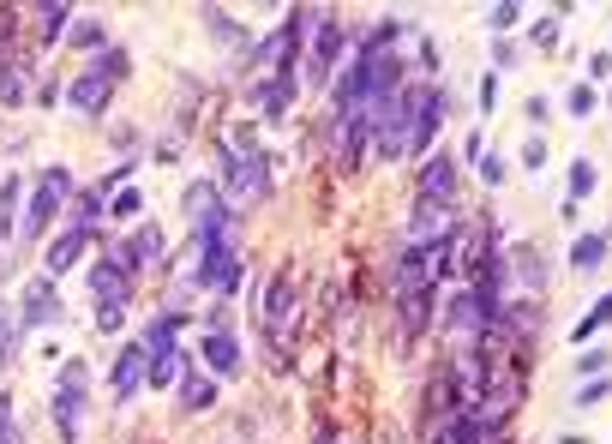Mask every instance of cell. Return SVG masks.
<instances>
[{
  "instance_id": "f546056e",
  "label": "cell",
  "mask_w": 612,
  "mask_h": 444,
  "mask_svg": "<svg viewBox=\"0 0 612 444\" xmlns=\"http://www.w3.org/2000/svg\"><path fill=\"white\" fill-rule=\"evenodd\" d=\"M601 397H612V378H607V373L594 378V385H582V390H577V409H589V402H601Z\"/></svg>"
},
{
  "instance_id": "9a60e30c",
  "label": "cell",
  "mask_w": 612,
  "mask_h": 444,
  "mask_svg": "<svg viewBox=\"0 0 612 444\" xmlns=\"http://www.w3.org/2000/svg\"><path fill=\"white\" fill-rule=\"evenodd\" d=\"M601 259H607V235H577V247H570V264H577V271H594Z\"/></svg>"
},
{
  "instance_id": "7c38bea8",
  "label": "cell",
  "mask_w": 612,
  "mask_h": 444,
  "mask_svg": "<svg viewBox=\"0 0 612 444\" xmlns=\"http://www.w3.org/2000/svg\"><path fill=\"white\" fill-rule=\"evenodd\" d=\"M204 361H211V373H240V349L223 325H211V337H204Z\"/></svg>"
},
{
  "instance_id": "3957f363",
  "label": "cell",
  "mask_w": 612,
  "mask_h": 444,
  "mask_svg": "<svg viewBox=\"0 0 612 444\" xmlns=\"http://www.w3.org/2000/svg\"><path fill=\"white\" fill-rule=\"evenodd\" d=\"M408 240H415V247H439V240H451V210H444L439 198H420L415 223H408Z\"/></svg>"
},
{
  "instance_id": "277c9868",
  "label": "cell",
  "mask_w": 612,
  "mask_h": 444,
  "mask_svg": "<svg viewBox=\"0 0 612 444\" xmlns=\"http://www.w3.org/2000/svg\"><path fill=\"white\" fill-rule=\"evenodd\" d=\"M288 319H295V271H283V276L271 283V295H264V331L283 337Z\"/></svg>"
},
{
  "instance_id": "e0dca14e",
  "label": "cell",
  "mask_w": 612,
  "mask_h": 444,
  "mask_svg": "<svg viewBox=\"0 0 612 444\" xmlns=\"http://www.w3.org/2000/svg\"><path fill=\"white\" fill-rule=\"evenodd\" d=\"M607 325H612V295H601V300H594V312L577 325V331H570V342H589L594 331H607Z\"/></svg>"
},
{
  "instance_id": "f35d334b",
  "label": "cell",
  "mask_w": 612,
  "mask_h": 444,
  "mask_svg": "<svg viewBox=\"0 0 612 444\" xmlns=\"http://www.w3.org/2000/svg\"><path fill=\"white\" fill-rule=\"evenodd\" d=\"M0 444H24V439H19V426H7V433H0Z\"/></svg>"
},
{
  "instance_id": "9c48e42d",
  "label": "cell",
  "mask_w": 612,
  "mask_h": 444,
  "mask_svg": "<svg viewBox=\"0 0 612 444\" xmlns=\"http://www.w3.org/2000/svg\"><path fill=\"white\" fill-rule=\"evenodd\" d=\"M91 288H97L102 307H126V295H133V276H126L114 259H102L97 271H91Z\"/></svg>"
},
{
  "instance_id": "603a6c76",
  "label": "cell",
  "mask_w": 612,
  "mask_h": 444,
  "mask_svg": "<svg viewBox=\"0 0 612 444\" xmlns=\"http://www.w3.org/2000/svg\"><path fill=\"white\" fill-rule=\"evenodd\" d=\"M19 223V181H0V235H12Z\"/></svg>"
},
{
  "instance_id": "ba28073f",
  "label": "cell",
  "mask_w": 612,
  "mask_h": 444,
  "mask_svg": "<svg viewBox=\"0 0 612 444\" xmlns=\"http://www.w3.org/2000/svg\"><path fill=\"white\" fill-rule=\"evenodd\" d=\"M55 319H60V300H55V283L43 276V283L24 288V312H19V325H31V331H36V325H55Z\"/></svg>"
},
{
  "instance_id": "4316f807",
  "label": "cell",
  "mask_w": 612,
  "mask_h": 444,
  "mask_svg": "<svg viewBox=\"0 0 612 444\" xmlns=\"http://www.w3.org/2000/svg\"><path fill=\"white\" fill-rule=\"evenodd\" d=\"M79 228H97V217H102V186H91V193H79Z\"/></svg>"
},
{
  "instance_id": "7a4b0ae2",
  "label": "cell",
  "mask_w": 612,
  "mask_h": 444,
  "mask_svg": "<svg viewBox=\"0 0 612 444\" xmlns=\"http://www.w3.org/2000/svg\"><path fill=\"white\" fill-rule=\"evenodd\" d=\"M72 193V174L67 169H48L43 181H36V198H31V210H24V235H43L48 223H55V210H60V198Z\"/></svg>"
},
{
  "instance_id": "d4e9b609",
  "label": "cell",
  "mask_w": 612,
  "mask_h": 444,
  "mask_svg": "<svg viewBox=\"0 0 612 444\" xmlns=\"http://www.w3.org/2000/svg\"><path fill=\"white\" fill-rule=\"evenodd\" d=\"M594 103H601V96H594V84H570L565 109H570V114H577V121H589V114H594Z\"/></svg>"
},
{
  "instance_id": "83f0119b",
  "label": "cell",
  "mask_w": 612,
  "mask_h": 444,
  "mask_svg": "<svg viewBox=\"0 0 612 444\" xmlns=\"http://www.w3.org/2000/svg\"><path fill=\"white\" fill-rule=\"evenodd\" d=\"M12 342H19V319H12L7 307H0V366L12 361Z\"/></svg>"
},
{
  "instance_id": "7402d4cb",
  "label": "cell",
  "mask_w": 612,
  "mask_h": 444,
  "mask_svg": "<svg viewBox=\"0 0 612 444\" xmlns=\"http://www.w3.org/2000/svg\"><path fill=\"white\" fill-rule=\"evenodd\" d=\"M427 307H432L427 295H403V337H415L427 325Z\"/></svg>"
},
{
  "instance_id": "52a82bcc",
  "label": "cell",
  "mask_w": 612,
  "mask_h": 444,
  "mask_svg": "<svg viewBox=\"0 0 612 444\" xmlns=\"http://www.w3.org/2000/svg\"><path fill=\"white\" fill-rule=\"evenodd\" d=\"M91 240H97V235H91V228H79V223H72V228H67V235H60V240H55V247H48V252H43L48 276L72 271V264H79V252H84V247H91Z\"/></svg>"
},
{
  "instance_id": "e575fe53",
  "label": "cell",
  "mask_w": 612,
  "mask_h": 444,
  "mask_svg": "<svg viewBox=\"0 0 612 444\" xmlns=\"http://www.w3.org/2000/svg\"><path fill=\"white\" fill-rule=\"evenodd\" d=\"M492 103H499V79H492V72H487V79H480V109L492 114Z\"/></svg>"
},
{
  "instance_id": "ffe728a7",
  "label": "cell",
  "mask_w": 612,
  "mask_h": 444,
  "mask_svg": "<svg viewBox=\"0 0 612 444\" xmlns=\"http://www.w3.org/2000/svg\"><path fill=\"white\" fill-rule=\"evenodd\" d=\"M0 103H12V109L24 103V79H19V67H12L7 55H0Z\"/></svg>"
},
{
  "instance_id": "44dd1931",
  "label": "cell",
  "mask_w": 612,
  "mask_h": 444,
  "mask_svg": "<svg viewBox=\"0 0 612 444\" xmlns=\"http://www.w3.org/2000/svg\"><path fill=\"white\" fill-rule=\"evenodd\" d=\"M91 72H102V79H109V84H121L126 72H133V60H126V48H109V55H102Z\"/></svg>"
},
{
  "instance_id": "ac0fdd59",
  "label": "cell",
  "mask_w": 612,
  "mask_h": 444,
  "mask_svg": "<svg viewBox=\"0 0 612 444\" xmlns=\"http://www.w3.org/2000/svg\"><path fill=\"white\" fill-rule=\"evenodd\" d=\"M517 276L529 288H546V264H541V252H534V247H517Z\"/></svg>"
},
{
  "instance_id": "4dcf8cb0",
  "label": "cell",
  "mask_w": 612,
  "mask_h": 444,
  "mask_svg": "<svg viewBox=\"0 0 612 444\" xmlns=\"http://www.w3.org/2000/svg\"><path fill=\"white\" fill-rule=\"evenodd\" d=\"M522 169H534V174L546 169V138H529V145H522Z\"/></svg>"
},
{
  "instance_id": "60d3db41",
  "label": "cell",
  "mask_w": 612,
  "mask_h": 444,
  "mask_svg": "<svg viewBox=\"0 0 612 444\" xmlns=\"http://www.w3.org/2000/svg\"><path fill=\"white\" fill-rule=\"evenodd\" d=\"M607 103H612V91H607Z\"/></svg>"
},
{
  "instance_id": "8992f818",
  "label": "cell",
  "mask_w": 612,
  "mask_h": 444,
  "mask_svg": "<svg viewBox=\"0 0 612 444\" xmlns=\"http://www.w3.org/2000/svg\"><path fill=\"white\" fill-rule=\"evenodd\" d=\"M145 366H150L145 342H133V349H121V361H114V402H126L138 385H145Z\"/></svg>"
},
{
  "instance_id": "d6986e66",
  "label": "cell",
  "mask_w": 612,
  "mask_h": 444,
  "mask_svg": "<svg viewBox=\"0 0 612 444\" xmlns=\"http://www.w3.org/2000/svg\"><path fill=\"white\" fill-rule=\"evenodd\" d=\"M594 181H601V174H594V162H589V157L570 162V205H577V198H589V193H594Z\"/></svg>"
},
{
  "instance_id": "d590c367",
  "label": "cell",
  "mask_w": 612,
  "mask_h": 444,
  "mask_svg": "<svg viewBox=\"0 0 612 444\" xmlns=\"http://www.w3.org/2000/svg\"><path fill=\"white\" fill-rule=\"evenodd\" d=\"M72 43H79V48H97L102 31H97V24H79V31H72Z\"/></svg>"
},
{
  "instance_id": "74e56055",
  "label": "cell",
  "mask_w": 612,
  "mask_h": 444,
  "mask_svg": "<svg viewBox=\"0 0 612 444\" xmlns=\"http://www.w3.org/2000/svg\"><path fill=\"white\" fill-rule=\"evenodd\" d=\"M12 426V397H0V433Z\"/></svg>"
},
{
  "instance_id": "5b68a950",
  "label": "cell",
  "mask_w": 612,
  "mask_h": 444,
  "mask_svg": "<svg viewBox=\"0 0 612 444\" xmlns=\"http://www.w3.org/2000/svg\"><path fill=\"white\" fill-rule=\"evenodd\" d=\"M157 259H162V228H150V223L138 228V235L126 240L121 252H114V264H121L126 276H133V271H145V264H157Z\"/></svg>"
},
{
  "instance_id": "8d00e7d4",
  "label": "cell",
  "mask_w": 612,
  "mask_h": 444,
  "mask_svg": "<svg viewBox=\"0 0 612 444\" xmlns=\"http://www.w3.org/2000/svg\"><path fill=\"white\" fill-rule=\"evenodd\" d=\"M612 72V55H589V79H607Z\"/></svg>"
},
{
  "instance_id": "4fadbf2b",
  "label": "cell",
  "mask_w": 612,
  "mask_h": 444,
  "mask_svg": "<svg viewBox=\"0 0 612 444\" xmlns=\"http://www.w3.org/2000/svg\"><path fill=\"white\" fill-rule=\"evenodd\" d=\"M228 186H235L240 198H259L264 193V157H235L228 162Z\"/></svg>"
},
{
  "instance_id": "cb8c5ba5",
  "label": "cell",
  "mask_w": 612,
  "mask_h": 444,
  "mask_svg": "<svg viewBox=\"0 0 612 444\" xmlns=\"http://www.w3.org/2000/svg\"><path fill=\"white\" fill-rule=\"evenodd\" d=\"M67 19H72V7H36V31H43V36H60V31H67Z\"/></svg>"
},
{
  "instance_id": "ab89813d",
  "label": "cell",
  "mask_w": 612,
  "mask_h": 444,
  "mask_svg": "<svg viewBox=\"0 0 612 444\" xmlns=\"http://www.w3.org/2000/svg\"><path fill=\"white\" fill-rule=\"evenodd\" d=\"M318 444H342V439L337 433H318Z\"/></svg>"
},
{
  "instance_id": "30bf717a",
  "label": "cell",
  "mask_w": 612,
  "mask_h": 444,
  "mask_svg": "<svg viewBox=\"0 0 612 444\" xmlns=\"http://www.w3.org/2000/svg\"><path fill=\"white\" fill-rule=\"evenodd\" d=\"M109 96H114V84L102 79V72H84V79H72L67 103L79 109V114H102V109H109Z\"/></svg>"
},
{
  "instance_id": "484cf974",
  "label": "cell",
  "mask_w": 612,
  "mask_h": 444,
  "mask_svg": "<svg viewBox=\"0 0 612 444\" xmlns=\"http://www.w3.org/2000/svg\"><path fill=\"white\" fill-rule=\"evenodd\" d=\"M138 210H145V198L133 193V186H121V193H114V205H109V217H121V223H133Z\"/></svg>"
},
{
  "instance_id": "6da1fadb",
  "label": "cell",
  "mask_w": 612,
  "mask_h": 444,
  "mask_svg": "<svg viewBox=\"0 0 612 444\" xmlns=\"http://www.w3.org/2000/svg\"><path fill=\"white\" fill-rule=\"evenodd\" d=\"M79 409H84V361L60 366V390H55V426L67 444H79Z\"/></svg>"
},
{
  "instance_id": "8fae6325",
  "label": "cell",
  "mask_w": 612,
  "mask_h": 444,
  "mask_svg": "<svg viewBox=\"0 0 612 444\" xmlns=\"http://www.w3.org/2000/svg\"><path fill=\"white\" fill-rule=\"evenodd\" d=\"M451 193H456V162L427 157V169H420V198H451Z\"/></svg>"
},
{
  "instance_id": "2e32d148",
  "label": "cell",
  "mask_w": 612,
  "mask_h": 444,
  "mask_svg": "<svg viewBox=\"0 0 612 444\" xmlns=\"http://www.w3.org/2000/svg\"><path fill=\"white\" fill-rule=\"evenodd\" d=\"M211 402H216V385H211V378H199V373H186V385H181V409H211Z\"/></svg>"
},
{
  "instance_id": "836d02e7",
  "label": "cell",
  "mask_w": 612,
  "mask_h": 444,
  "mask_svg": "<svg viewBox=\"0 0 612 444\" xmlns=\"http://www.w3.org/2000/svg\"><path fill=\"white\" fill-rule=\"evenodd\" d=\"M121 319H126V307H97V325H102V331H121Z\"/></svg>"
},
{
  "instance_id": "1f68e13d",
  "label": "cell",
  "mask_w": 612,
  "mask_h": 444,
  "mask_svg": "<svg viewBox=\"0 0 612 444\" xmlns=\"http://www.w3.org/2000/svg\"><path fill=\"white\" fill-rule=\"evenodd\" d=\"M522 19V7H517V0H505V7H492V31H510V24H517Z\"/></svg>"
},
{
  "instance_id": "d6a6232c",
  "label": "cell",
  "mask_w": 612,
  "mask_h": 444,
  "mask_svg": "<svg viewBox=\"0 0 612 444\" xmlns=\"http://www.w3.org/2000/svg\"><path fill=\"white\" fill-rule=\"evenodd\" d=\"M505 174H510V169H505L499 157H480V181H487V186H505Z\"/></svg>"
},
{
  "instance_id": "f1b7e54d",
  "label": "cell",
  "mask_w": 612,
  "mask_h": 444,
  "mask_svg": "<svg viewBox=\"0 0 612 444\" xmlns=\"http://www.w3.org/2000/svg\"><path fill=\"white\" fill-rule=\"evenodd\" d=\"M607 366H612V354H607V349H589V354H577V373H582V378H589V373H607Z\"/></svg>"
},
{
  "instance_id": "5bb4252c",
  "label": "cell",
  "mask_w": 612,
  "mask_h": 444,
  "mask_svg": "<svg viewBox=\"0 0 612 444\" xmlns=\"http://www.w3.org/2000/svg\"><path fill=\"white\" fill-rule=\"evenodd\" d=\"M337 48H342V24H337V19H325V24H318V43H313V79H325V72H330Z\"/></svg>"
}]
</instances>
